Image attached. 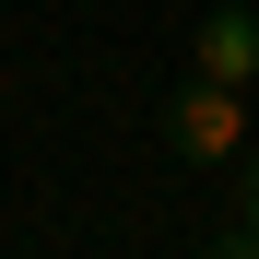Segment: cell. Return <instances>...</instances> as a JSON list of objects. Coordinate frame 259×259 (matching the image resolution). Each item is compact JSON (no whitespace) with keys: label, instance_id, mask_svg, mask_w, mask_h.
I'll return each mask as SVG.
<instances>
[{"label":"cell","instance_id":"cell-1","mask_svg":"<svg viewBox=\"0 0 259 259\" xmlns=\"http://www.w3.org/2000/svg\"><path fill=\"white\" fill-rule=\"evenodd\" d=\"M165 142H177L189 165H236L247 153V106H236V82H189V95H165Z\"/></svg>","mask_w":259,"mask_h":259},{"label":"cell","instance_id":"cell-2","mask_svg":"<svg viewBox=\"0 0 259 259\" xmlns=\"http://www.w3.org/2000/svg\"><path fill=\"white\" fill-rule=\"evenodd\" d=\"M189 48H200V71H212V82H236V95H247V71H259V12H236V0H224V12H200Z\"/></svg>","mask_w":259,"mask_h":259},{"label":"cell","instance_id":"cell-3","mask_svg":"<svg viewBox=\"0 0 259 259\" xmlns=\"http://www.w3.org/2000/svg\"><path fill=\"white\" fill-rule=\"evenodd\" d=\"M200 259H259V236H247V224H236V236H212V247H200Z\"/></svg>","mask_w":259,"mask_h":259},{"label":"cell","instance_id":"cell-4","mask_svg":"<svg viewBox=\"0 0 259 259\" xmlns=\"http://www.w3.org/2000/svg\"><path fill=\"white\" fill-rule=\"evenodd\" d=\"M236 224H247V236H259V153H247V212H236Z\"/></svg>","mask_w":259,"mask_h":259}]
</instances>
